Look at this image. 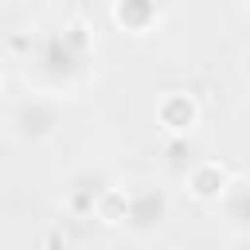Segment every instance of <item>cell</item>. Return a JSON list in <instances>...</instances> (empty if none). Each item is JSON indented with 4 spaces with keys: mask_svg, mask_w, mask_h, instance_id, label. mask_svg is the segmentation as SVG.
I'll use <instances>...</instances> for the list:
<instances>
[{
    "mask_svg": "<svg viewBox=\"0 0 250 250\" xmlns=\"http://www.w3.org/2000/svg\"><path fill=\"white\" fill-rule=\"evenodd\" d=\"M98 55L94 27L86 20H70L55 31H43L27 47V78L47 94H70L86 82Z\"/></svg>",
    "mask_w": 250,
    "mask_h": 250,
    "instance_id": "1",
    "label": "cell"
},
{
    "mask_svg": "<svg viewBox=\"0 0 250 250\" xmlns=\"http://www.w3.org/2000/svg\"><path fill=\"white\" fill-rule=\"evenodd\" d=\"M59 125H62V113H59V102L47 90L20 98L12 105V113H8V129L23 145H47V141H55Z\"/></svg>",
    "mask_w": 250,
    "mask_h": 250,
    "instance_id": "2",
    "label": "cell"
},
{
    "mask_svg": "<svg viewBox=\"0 0 250 250\" xmlns=\"http://www.w3.org/2000/svg\"><path fill=\"white\" fill-rule=\"evenodd\" d=\"M172 219V199L160 184H133L129 188V207H125V230L133 238H156Z\"/></svg>",
    "mask_w": 250,
    "mask_h": 250,
    "instance_id": "3",
    "label": "cell"
},
{
    "mask_svg": "<svg viewBox=\"0 0 250 250\" xmlns=\"http://www.w3.org/2000/svg\"><path fill=\"white\" fill-rule=\"evenodd\" d=\"M156 125L168 137H191L199 125V102L188 90H164L156 98Z\"/></svg>",
    "mask_w": 250,
    "mask_h": 250,
    "instance_id": "4",
    "label": "cell"
},
{
    "mask_svg": "<svg viewBox=\"0 0 250 250\" xmlns=\"http://www.w3.org/2000/svg\"><path fill=\"white\" fill-rule=\"evenodd\" d=\"M168 8H172V0H113L109 4V16H113V23L121 31L148 35V31H156L164 23Z\"/></svg>",
    "mask_w": 250,
    "mask_h": 250,
    "instance_id": "5",
    "label": "cell"
},
{
    "mask_svg": "<svg viewBox=\"0 0 250 250\" xmlns=\"http://www.w3.org/2000/svg\"><path fill=\"white\" fill-rule=\"evenodd\" d=\"M227 184H230V172L219 160H207L203 156V160H191L184 168V191L195 203H219V195L227 191Z\"/></svg>",
    "mask_w": 250,
    "mask_h": 250,
    "instance_id": "6",
    "label": "cell"
},
{
    "mask_svg": "<svg viewBox=\"0 0 250 250\" xmlns=\"http://www.w3.org/2000/svg\"><path fill=\"white\" fill-rule=\"evenodd\" d=\"M215 207L230 238H250V176H230Z\"/></svg>",
    "mask_w": 250,
    "mask_h": 250,
    "instance_id": "7",
    "label": "cell"
},
{
    "mask_svg": "<svg viewBox=\"0 0 250 250\" xmlns=\"http://www.w3.org/2000/svg\"><path fill=\"white\" fill-rule=\"evenodd\" d=\"M109 184H113V176L105 168H82V172H74L70 184H66V211L78 215V219L94 215V207H98V199H102V191Z\"/></svg>",
    "mask_w": 250,
    "mask_h": 250,
    "instance_id": "8",
    "label": "cell"
},
{
    "mask_svg": "<svg viewBox=\"0 0 250 250\" xmlns=\"http://www.w3.org/2000/svg\"><path fill=\"white\" fill-rule=\"evenodd\" d=\"M125 207H129V188L121 184H109L94 207V219L105 223V227H125Z\"/></svg>",
    "mask_w": 250,
    "mask_h": 250,
    "instance_id": "9",
    "label": "cell"
},
{
    "mask_svg": "<svg viewBox=\"0 0 250 250\" xmlns=\"http://www.w3.org/2000/svg\"><path fill=\"white\" fill-rule=\"evenodd\" d=\"M242 78L250 82V47H246V55H242Z\"/></svg>",
    "mask_w": 250,
    "mask_h": 250,
    "instance_id": "10",
    "label": "cell"
},
{
    "mask_svg": "<svg viewBox=\"0 0 250 250\" xmlns=\"http://www.w3.org/2000/svg\"><path fill=\"white\" fill-rule=\"evenodd\" d=\"M242 121H246V133H250V102L242 105Z\"/></svg>",
    "mask_w": 250,
    "mask_h": 250,
    "instance_id": "11",
    "label": "cell"
},
{
    "mask_svg": "<svg viewBox=\"0 0 250 250\" xmlns=\"http://www.w3.org/2000/svg\"><path fill=\"white\" fill-rule=\"evenodd\" d=\"M0 90H4V70H0Z\"/></svg>",
    "mask_w": 250,
    "mask_h": 250,
    "instance_id": "12",
    "label": "cell"
}]
</instances>
